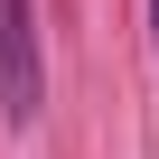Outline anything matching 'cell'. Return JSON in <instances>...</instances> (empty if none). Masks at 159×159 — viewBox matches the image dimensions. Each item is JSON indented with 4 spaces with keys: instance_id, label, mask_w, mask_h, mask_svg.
<instances>
[{
    "instance_id": "obj_1",
    "label": "cell",
    "mask_w": 159,
    "mask_h": 159,
    "mask_svg": "<svg viewBox=\"0 0 159 159\" xmlns=\"http://www.w3.org/2000/svg\"><path fill=\"white\" fill-rule=\"evenodd\" d=\"M150 28H159V0H150Z\"/></svg>"
}]
</instances>
